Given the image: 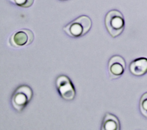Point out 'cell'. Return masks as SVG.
Listing matches in <instances>:
<instances>
[{
  "label": "cell",
  "mask_w": 147,
  "mask_h": 130,
  "mask_svg": "<svg viewBox=\"0 0 147 130\" xmlns=\"http://www.w3.org/2000/svg\"><path fill=\"white\" fill-rule=\"evenodd\" d=\"M92 22L86 15H82L65 26L63 30L70 37H80L86 34L91 29Z\"/></svg>",
  "instance_id": "1"
},
{
  "label": "cell",
  "mask_w": 147,
  "mask_h": 130,
  "mask_svg": "<svg viewBox=\"0 0 147 130\" xmlns=\"http://www.w3.org/2000/svg\"><path fill=\"white\" fill-rule=\"evenodd\" d=\"M106 29L113 37L118 36L123 31L125 26V21L121 12L113 10L107 13L105 17Z\"/></svg>",
  "instance_id": "2"
},
{
  "label": "cell",
  "mask_w": 147,
  "mask_h": 130,
  "mask_svg": "<svg viewBox=\"0 0 147 130\" xmlns=\"http://www.w3.org/2000/svg\"><path fill=\"white\" fill-rule=\"evenodd\" d=\"M33 97V90L30 86L22 85L18 86L11 97V105L18 112L22 111L29 104Z\"/></svg>",
  "instance_id": "3"
},
{
  "label": "cell",
  "mask_w": 147,
  "mask_h": 130,
  "mask_svg": "<svg viewBox=\"0 0 147 130\" xmlns=\"http://www.w3.org/2000/svg\"><path fill=\"white\" fill-rule=\"evenodd\" d=\"M56 85L60 96L64 100H73L76 94L75 89L71 80L65 75L59 76L56 81Z\"/></svg>",
  "instance_id": "4"
},
{
  "label": "cell",
  "mask_w": 147,
  "mask_h": 130,
  "mask_svg": "<svg viewBox=\"0 0 147 130\" xmlns=\"http://www.w3.org/2000/svg\"><path fill=\"white\" fill-rule=\"evenodd\" d=\"M33 40V33L29 29H24L14 32L10 37L9 42L13 47L20 48L30 45Z\"/></svg>",
  "instance_id": "5"
},
{
  "label": "cell",
  "mask_w": 147,
  "mask_h": 130,
  "mask_svg": "<svg viewBox=\"0 0 147 130\" xmlns=\"http://www.w3.org/2000/svg\"><path fill=\"white\" fill-rule=\"evenodd\" d=\"M126 64L124 59L120 56H113L109 61L108 70L112 78L119 77L124 72Z\"/></svg>",
  "instance_id": "6"
},
{
  "label": "cell",
  "mask_w": 147,
  "mask_h": 130,
  "mask_svg": "<svg viewBox=\"0 0 147 130\" xmlns=\"http://www.w3.org/2000/svg\"><path fill=\"white\" fill-rule=\"evenodd\" d=\"M130 72L137 76H141L147 73V58H138L133 61L129 66Z\"/></svg>",
  "instance_id": "7"
},
{
  "label": "cell",
  "mask_w": 147,
  "mask_h": 130,
  "mask_svg": "<svg viewBox=\"0 0 147 130\" xmlns=\"http://www.w3.org/2000/svg\"><path fill=\"white\" fill-rule=\"evenodd\" d=\"M120 129V123L118 118L111 114L107 113L103 120L101 125L102 130H119Z\"/></svg>",
  "instance_id": "8"
},
{
  "label": "cell",
  "mask_w": 147,
  "mask_h": 130,
  "mask_svg": "<svg viewBox=\"0 0 147 130\" xmlns=\"http://www.w3.org/2000/svg\"><path fill=\"white\" fill-rule=\"evenodd\" d=\"M140 109L143 116L147 118V92L143 94L140 99Z\"/></svg>",
  "instance_id": "9"
},
{
  "label": "cell",
  "mask_w": 147,
  "mask_h": 130,
  "mask_svg": "<svg viewBox=\"0 0 147 130\" xmlns=\"http://www.w3.org/2000/svg\"><path fill=\"white\" fill-rule=\"evenodd\" d=\"M11 3L24 8H27L31 6L34 0H9Z\"/></svg>",
  "instance_id": "10"
},
{
  "label": "cell",
  "mask_w": 147,
  "mask_h": 130,
  "mask_svg": "<svg viewBox=\"0 0 147 130\" xmlns=\"http://www.w3.org/2000/svg\"><path fill=\"white\" fill-rule=\"evenodd\" d=\"M61 1H65V0H61Z\"/></svg>",
  "instance_id": "11"
}]
</instances>
